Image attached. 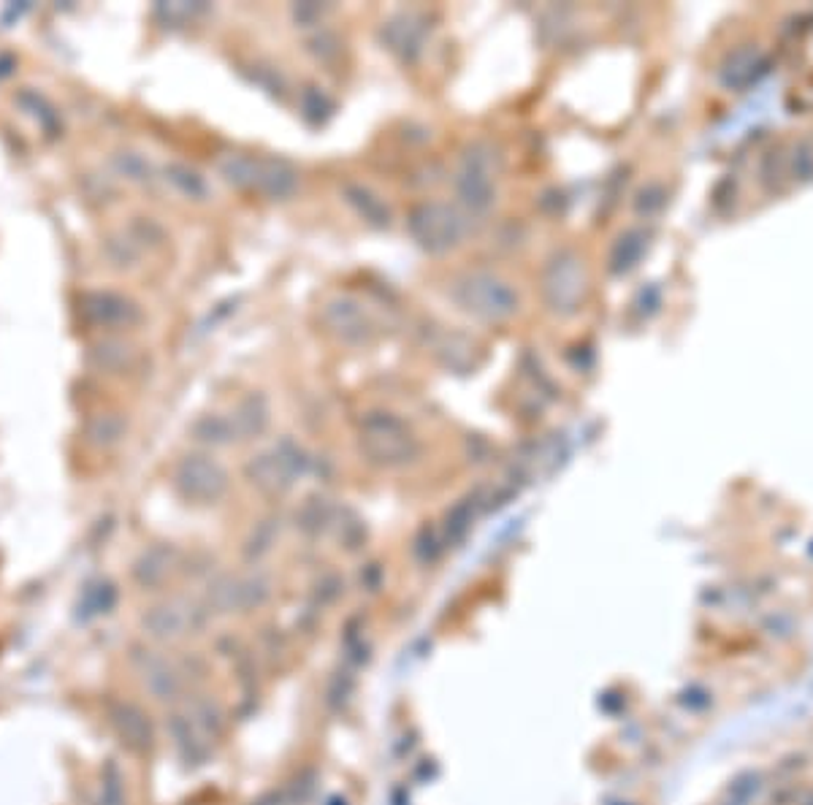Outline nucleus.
<instances>
[{
  "instance_id": "obj_1",
  "label": "nucleus",
  "mask_w": 813,
  "mask_h": 805,
  "mask_svg": "<svg viewBox=\"0 0 813 805\" xmlns=\"http://www.w3.org/2000/svg\"><path fill=\"white\" fill-rule=\"evenodd\" d=\"M450 298L453 304L482 320V323H505L518 312V293L516 288L491 271H466L450 282Z\"/></svg>"
},
{
  "instance_id": "obj_2",
  "label": "nucleus",
  "mask_w": 813,
  "mask_h": 805,
  "mask_svg": "<svg viewBox=\"0 0 813 805\" xmlns=\"http://www.w3.org/2000/svg\"><path fill=\"white\" fill-rule=\"evenodd\" d=\"M217 172L228 185L261 193L266 199H287L298 188V172L282 157L231 152L217 160Z\"/></svg>"
},
{
  "instance_id": "obj_3",
  "label": "nucleus",
  "mask_w": 813,
  "mask_h": 805,
  "mask_svg": "<svg viewBox=\"0 0 813 805\" xmlns=\"http://www.w3.org/2000/svg\"><path fill=\"white\" fill-rule=\"evenodd\" d=\"M358 445L367 461L383 469H402L420 456V442L415 431L391 412H369L361 420Z\"/></svg>"
},
{
  "instance_id": "obj_4",
  "label": "nucleus",
  "mask_w": 813,
  "mask_h": 805,
  "mask_svg": "<svg viewBox=\"0 0 813 805\" xmlns=\"http://www.w3.org/2000/svg\"><path fill=\"white\" fill-rule=\"evenodd\" d=\"M407 231L420 250L431 255H442L464 242L469 223L458 207H450L445 201H423L410 209Z\"/></svg>"
},
{
  "instance_id": "obj_5",
  "label": "nucleus",
  "mask_w": 813,
  "mask_h": 805,
  "mask_svg": "<svg viewBox=\"0 0 813 805\" xmlns=\"http://www.w3.org/2000/svg\"><path fill=\"white\" fill-rule=\"evenodd\" d=\"M320 323L334 340L350 348H367L380 337V326L375 314L353 296H334L323 304Z\"/></svg>"
},
{
  "instance_id": "obj_6",
  "label": "nucleus",
  "mask_w": 813,
  "mask_h": 805,
  "mask_svg": "<svg viewBox=\"0 0 813 805\" xmlns=\"http://www.w3.org/2000/svg\"><path fill=\"white\" fill-rule=\"evenodd\" d=\"M306 466V456L298 445L282 439L271 450H263L250 458L247 464V477L266 494H282L293 486V480L301 474Z\"/></svg>"
},
{
  "instance_id": "obj_7",
  "label": "nucleus",
  "mask_w": 813,
  "mask_h": 805,
  "mask_svg": "<svg viewBox=\"0 0 813 805\" xmlns=\"http://www.w3.org/2000/svg\"><path fill=\"white\" fill-rule=\"evenodd\" d=\"M174 489L199 505H212L228 491V472L212 456L190 453L174 466Z\"/></svg>"
},
{
  "instance_id": "obj_8",
  "label": "nucleus",
  "mask_w": 813,
  "mask_h": 805,
  "mask_svg": "<svg viewBox=\"0 0 813 805\" xmlns=\"http://www.w3.org/2000/svg\"><path fill=\"white\" fill-rule=\"evenodd\" d=\"M455 193L469 212L491 209L497 188H494V155L482 144H472L461 160L455 174Z\"/></svg>"
},
{
  "instance_id": "obj_9",
  "label": "nucleus",
  "mask_w": 813,
  "mask_h": 805,
  "mask_svg": "<svg viewBox=\"0 0 813 805\" xmlns=\"http://www.w3.org/2000/svg\"><path fill=\"white\" fill-rule=\"evenodd\" d=\"M79 312L87 323H93L95 329H109V332H119V329H133L141 323V306L114 290H87L79 296Z\"/></svg>"
},
{
  "instance_id": "obj_10",
  "label": "nucleus",
  "mask_w": 813,
  "mask_h": 805,
  "mask_svg": "<svg viewBox=\"0 0 813 805\" xmlns=\"http://www.w3.org/2000/svg\"><path fill=\"white\" fill-rule=\"evenodd\" d=\"M543 290H545V301L551 304L553 312H572L578 306L583 279H580L578 261L570 252H561L548 263Z\"/></svg>"
},
{
  "instance_id": "obj_11",
  "label": "nucleus",
  "mask_w": 813,
  "mask_h": 805,
  "mask_svg": "<svg viewBox=\"0 0 813 805\" xmlns=\"http://www.w3.org/2000/svg\"><path fill=\"white\" fill-rule=\"evenodd\" d=\"M426 33H429V28H426L423 17H418V14H399V17H393V20L385 22L383 41L402 60H415L423 52Z\"/></svg>"
},
{
  "instance_id": "obj_12",
  "label": "nucleus",
  "mask_w": 813,
  "mask_h": 805,
  "mask_svg": "<svg viewBox=\"0 0 813 805\" xmlns=\"http://www.w3.org/2000/svg\"><path fill=\"white\" fill-rule=\"evenodd\" d=\"M109 719L114 724V730L122 735V740L130 746V748H149L152 743V727L146 721V716L136 708V705H128V703H117L109 708Z\"/></svg>"
},
{
  "instance_id": "obj_13",
  "label": "nucleus",
  "mask_w": 813,
  "mask_h": 805,
  "mask_svg": "<svg viewBox=\"0 0 813 805\" xmlns=\"http://www.w3.org/2000/svg\"><path fill=\"white\" fill-rule=\"evenodd\" d=\"M144 626L155 637H180L193 626V607L182 602H166L160 607H152V613L144 618Z\"/></svg>"
},
{
  "instance_id": "obj_14",
  "label": "nucleus",
  "mask_w": 813,
  "mask_h": 805,
  "mask_svg": "<svg viewBox=\"0 0 813 805\" xmlns=\"http://www.w3.org/2000/svg\"><path fill=\"white\" fill-rule=\"evenodd\" d=\"M231 420L239 431V439H247L252 434H261L269 423V410H266V402L261 396H250L244 399L236 412H231Z\"/></svg>"
},
{
  "instance_id": "obj_15",
  "label": "nucleus",
  "mask_w": 813,
  "mask_h": 805,
  "mask_svg": "<svg viewBox=\"0 0 813 805\" xmlns=\"http://www.w3.org/2000/svg\"><path fill=\"white\" fill-rule=\"evenodd\" d=\"M172 559H174V551H172V548H152V551H146V553L136 562V567H133L136 580H138L141 586H155V583H160L163 578L169 575V570H172Z\"/></svg>"
},
{
  "instance_id": "obj_16",
  "label": "nucleus",
  "mask_w": 813,
  "mask_h": 805,
  "mask_svg": "<svg viewBox=\"0 0 813 805\" xmlns=\"http://www.w3.org/2000/svg\"><path fill=\"white\" fill-rule=\"evenodd\" d=\"M193 434H196L199 442L212 445V447L231 445L234 439H239V431H236L234 420L225 418V415H204V418L193 426Z\"/></svg>"
},
{
  "instance_id": "obj_17",
  "label": "nucleus",
  "mask_w": 813,
  "mask_h": 805,
  "mask_svg": "<svg viewBox=\"0 0 813 805\" xmlns=\"http://www.w3.org/2000/svg\"><path fill=\"white\" fill-rule=\"evenodd\" d=\"M90 361H93L95 369H101V372H122V369H128L130 361H133V348H128V345L119 342V340H106V342H101V345L93 348Z\"/></svg>"
},
{
  "instance_id": "obj_18",
  "label": "nucleus",
  "mask_w": 813,
  "mask_h": 805,
  "mask_svg": "<svg viewBox=\"0 0 813 805\" xmlns=\"http://www.w3.org/2000/svg\"><path fill=\"white\" fill-rule=\"evenodd\" d=\"M125 434V420L117 412H98L87 423V439L98 447H111L122 439Z\"/></svg>"
},
{
  "instance_id": "obj_19",
  "label": "nucleus",
  "mask_w": 813,
  "mask_h": 805,
  "mask_svg": "<svg viewBox=\"0 0 813 805\" xmlns=\"http://www.w3.org/2000/svg\"><path fill=\"white\" fill-rule=\"evenodd\" d=\"M469 350H474V342L461 337V334H450L437 345V353H439V358L445 361L447 369H474V361H472Z\"/></svg>"
},
{
  "instance_id": "obj_20",
  "label": "nucleus",
  "mask_w": 813,
  "mask_h": 805,
  "mask_svg": "<svg viewBox=\"0 0 813 805\" xmlns=\"http://www.w3.org/2000/svg\"><path fill=\"white\" fill-rule=\"evenodd\" d=\"M345 196H348V201H350L367 220H372L375 226H388V209H385V204H383L377 196H372L367 188L348 185V188H345Z\"/></svg>"
},
{
  "instance_id": "obj_21",
  "label": "nucleus",
  "mask_w": 813,
  "mask_h": 805,
  "mask_svg": "<svg viewBox=\"0 0 813 805\" xmlns=\"http://www.w3.org/2000/svg\"><path fill=\"white\" fill-rule=\"evenodd\" d=\"M166 182H172L180 193H185V196H190V199H201V196H207V185H204V180L193 172V169H188V166H169L166 169Z\"/></svg>"
},
{
  "instance_id": "obj_22",
  "label": "nucleus",
  "mask_w": 813,
  "mask_h": 805,
  "mask_svg": "<svg viewBox=\"0 0 813 805\" xmlns=\"http://www.w3.org/2000/svg\"><path fill=\"white\" fill-rule=\"evenodd\" d=\"M101 805H125L122 797V781L114 765H109L106 775H103V789H101Z\"/></svg>"
},
{
  "instance_id": "obj_23",
  "label": "nucleus",
  "mask_w": 813,
  "mask_h": 805,
  "mask_svg": "<svg viewBox=\"0 0 813 805\" xmlns=\"http://www.w3.org/2000/svg\"><path fill=\"white\" fill-rule=\"evenodd\" d=\"M114 605V588L109 583H98L87 591L84 607L90 613H109V607Z\"/></svg>"
},
{
  "instance_id": "obj_24",
  "label": "nucleus",
  "mask_w": 813,
  "mask_h": 805,
  "mask_svg": "<svg viewBox=\"0 0 813 805\" xmlns=\"http://www.w3.org/2000/svg\"><path fill=\"white\" fill-rule=\"evenodd\" d=\"M204 12V6H188V4H169V6H157V14H166L169 22L174 20H193V14Z\"/></svg>"
}]
</instances>
